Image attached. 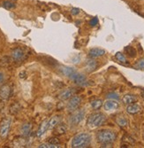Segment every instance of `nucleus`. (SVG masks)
<instances>
[{
	"label": "nucleus",
	"mask_w": 144,
	"mask_h": 148,
	"mask_svg": "<svg viewBox=\"0 0 144 148\" xmlns=\"http://www.w3.org/2000/svg\"><path fill=\"white\" fill-rule=\"evenodd\" d=\"M60 72L65 76H67L70 80H72L73 82L77 85H79V86L88 85L87 77L83 74L78 72L74 69L71 68V66H60Z\"/></svg>",
	"instance_id": "nucleus-1"
},
{
	"label": "nucleus",
	"mask_w": 144,
	"mask_h": 148,
	"mask_svg": "<svg viewBox=\"0 0 144 148\" xmlns=\"http://www.w3.org/2000/svg\"><path fill=\"white\" fill-rule=\"evenodd\" d=\"M117 134L109 130H102L96 133V139L97 142L102 145L103 147L111 146V144L116 140Z\"/></svg>",
	"instance_id": "nucleus-2"
},
{
	"label": "nucleus",
	"mask_w": 144,
	"mask_h": 148,
	"mask_svg": "<svg viewBox=\"0 0 144 148\" xmlns=\"http://www.w3.org/2000/svg\"><path fill=\"white\" fill-rule=\"evenodd\" d=\"M91 140H92V138L88 133H79L72 139L71 146L73 148H86L90 145Z\"/></svg>",
	"instance_id": "nucleus-3"
},
{
	"label": "nucleus",
	"mask_w": 144,
	"mask_h": 148,
	"mask_svg": "<svg viewBox=\"0 0 144 148\" xmlns=\"http://www.w3.org/2000/svg\"><path fill=\"white\" fill-rule=\"evenodd\" d=\"M106 122V116L103 113H94L90 114L88 118L87 124L91 129H95L102 126L104 123Z\"/></svg>",
	"instance_id": "nucleus-4"
},
{
	"label": "nucleus",
	"mask_w": 144,
	"mask_h": 148,
	"mask_svg": "<svg viewBox=\"0 0 144 148\" xmlns=\"http://www.w3.org/2000/svg\"><path fill=\"white\" fill-rule=\"evenodd\" d=\"M72 114L70 115L69 119H68V122L69 124L71 126H77L79 125L85 117L86 112L84 109H79L78 108L77 110H75L74 112L71 113Z\"/></svg>",
	"instance_id": "nucleus-5"
},
{
	"label": "nucleus",
	"mask_w": 144,
	"mask_h": 148,
	"mask_svg": "<svg viewBox=\"0 0 144 148\" xmlns=\"http://www.w3.org/2000/svg\"><path fill=\"white\" fill-rule=\"evenodd\" d=\"M82 104V98L80 96H73L69 99L68 103L67 105V110L69 113H73L80 107Z\"/></svg>",
	"instance_id": "nucleus-6"
},
{
	"label": "nucleus",
	"mask_w": 144,
	"mask_h": 148,
	"mask_svg": "<svg viewBox=\"0 0 144 148\" xmlns=\"http://www.w3.org/2000/svg\"><path fill=\"white\" fill-rule=\"evenodd\" d=\"M12 124V120L10 118H5L2 121L0 124V138L1 139H5L9 134Z\"/></svg>",
	"instance_id": "nucleus-7"
},
{
	"label": "nucleus",
	"mask_w": 144,
	"mask_h": 148,
	"mask_svg": "<svg viewBox=\"0 0 144 148\" xmlns=\"http://www.w3.org/2000/svg\"><path fill=\"white\" fill-rule=\"evenodd\" d=\"M77 92V90H75L74 88H68L63 90L58 95V99L60 100H68L69 99H71L73 96H74V94Z\"/></svg>",
	"instance_id": "nucleus-8"
},
{
	"label": "nucleus",
	"mask_w": 144,
	"mask_h": 148,
	"mask_svg": "<svg viewBox=\"0 0 144 148\" xmlns=\"http://www.w3.org/2000/svg\"><path fill=\"white\" fill-rule=\"evenodd\" d=\"M12 58L14 61H22L25 58V51L21 48H16L12 51Z\"/></svg>",
	"instance_id": "nucleus-9"
},
{
	"label": "nucleus",
	"mask_w": 144,
	"mask_h": 148,
	"mask_svg": "<svg viewBox=\"0 0 144 148\" xmlns=\"http://www.w3.org/2000/svg\"><path fill=\"white\" fill-rule=\"evenodd\" d=\"M119 103H118L117 100L114 99H108L107 101H105V103L103 104V107L104 110H106L108 112H111V111H115L119 108Z\"/></svg>",
	"instance_id": "nucleus-10"
},
{
	"label": "nucleus",
	"mask_w": 144,
	"mask_h": 148,
	"mask_svg": "<svg viewBox=\"0 0 144 148\" xmlns=\"http://www.w3.org/2000/svg\"><path fill=\"white\" fill-rule=\"evenodd\" d=\"M48 130H49V119H45L41 123L40 126H39V129L36 132V136L38 138L43 136Z\"/></svg>",
	"instance_id": "nucleus-11"
},
{
	"label": "nucleus",
	"mask_w": 144,
	"mask_h": 148,
	"mask_svg": "<svg viewBox=\"0 0 144 148\" xmlns=\"http://www.w3.org/2000/svg\"><path fill=\"white\" fill-rule=\"evenodd\" d=\"M105 54V51L102 48H92L90 49L89 51H88V56L90 58H99V57H102Z\"/></svg>",
	"instance_id": "nucleus-12"
},
{
	"label": "nucleus",
	"mask_w": 144,
	"mask_h": 148,
	"mask_svg": "<svg viewBox=\"0 0 144 148\" xmlns=\"http://www.w3.org/2000/svg\"><path fill=\"white\" fill-rule=\"evenodd\" d=\"M11 95V87L7 84L3 85L0 88V98L2 99L7 100L10 98Z\"/></svg>",
	"instance_id": "nucleus-13"
},
{
	"label": "nucleus",
	"mask_w": 144,
	"mask_h": 148,
	"mask_svg": "<svg viewBox=\"0 0 144 148\" xmlns=\"http://www.w3.org/2000/svg\"><path fill=\"white\" fill-rule=\"evenodd\" d=\"M141 110V107L138 104H135V103L127 105L126 106V112L130 114H136L140 113Z\"/></svg>",
	"instance_id": "nucleus-14"
},
{
	"label": "nucleus",
	"mask_w": 144,
	"mask_h": 148,
	"mask_svg": "<svg viewBox=\"0 0 144 148\" xmlns=\"http://www.w3.org/2000/svg\"><path fill=\"white\" fill-rule=\"evenodd\" d=\"M67 131V126L65 123H58L54 129H53V133L55 135H64Z\"/></svg>",
	"instance_id": "nucleus-15"
},
{
	"label": "nucleus",
	"mask_w": 144,
	"mask_h": 148,
	"mask_svg": "<svg viewBox=\"0 0 144 148\" xmlns=\"http://www.w3.org/2000/svg\"><path fill=\"white\" fill-rule=\"evenodd\" d=\"M97 68V62L93 60V58L88 59L86 62V70L87 72H93Z\"/></svg>",
	"instance_id": "nucleus-16"
},
{
	"label": "nucleus",
	"mask_w": 144,
	"mask_h": 148,
	"mask_svg": "<svg viewBox=\"0 0 144 148\" xmlns=\"http://www.w3.org/2000/svg\"><path fill=\"white\" fill-rule=\"evenodd\" d=\"M62 121V116L60 115H55L53 117H51L49 119V129H54L58 123H61Z\"/></svg>",
	"instance_id": "nucleus-17"
},
{
	"label": "nucleus",
	"mask_w": 144,
	"mask_h": 148,
	"mask_svg": "<svg viewBox=\"0 0 144 148\" xmlns=\"http://www.w3.org/2000/svg\"><path fill=\"white\" fill-rule=\"evenodd\" d=\"M32 130V125L29 123H26L24 124H22V126L20 127V133L23 137H28Z\"/></svg>",
	"instance_id": "nucleus-18"
},
{
	"label": "nucleus",
	"mask_w": 144,
	"mask_h": 148,
	"mask_svg": "<svg viewBox=\"0 0 144 148\" xmlns=\"http://www.w3.org/2000/svg\"><path fill=\"white\" fill-rule=\"evenodd\" d=\"M137 101V97L134 95H132V94H126L122 98V102L125 105H130V104H133L135 103Z\"/></svg>",
	"instance_id": "nucleus-19"
},
{
	"label": "nucleus",
	"mask_w": 144,
	"mask_h": 148,
	"mask_svg": "<svg viewBox=\"0 0 144 148\" xmlns=\"http://www.w3.org/2000/svg\"><path fill=\"white\" fill-rule=\"evenodd\" d=\"M116 123L117 124L120 126V127H126L128 125V120L126 118V116L123 115H120L116 118Z\"/></svg>",
	"instance_id": "nucleus-20"
},
{
	"label": "nucleus",
	"mask_w": 144,
	"mask_h": 148,
	"mask_svg": "<svg viewBox=\"0 0 144 148\" xmlns=\"http://www.w3.org/2000/svg\"><path fill=\"white\" fill-rule=\"evenodd\" d=\"M124 50H125V51H126V54H127L129 57H131V58H134V57H136V55H137L136 50H135L134 47H132V46H126V47H125Z\"/></svg>",
	"instance_id": "nucleus-21"
},
{
	"label": "nucleus",
	"mask_w": 144,
	"mask_h": 148,
	"mask_svg": "<svg viewBox=\"0 0 144 148\" xmlns=\"http://www.w3.org/2000/svg\"><path fill=\"white\" fill-rule=\"evenodd\" d=\"M103 106V101L101 99H95L91 101V106L94 110H98L100 107Z\"/></svg>",
	"instance_id": "nucleus-22"
},
{
	"label": "nucleus",
	"mask_w": 144,
	"mask_h": 148,
	"mask_svg": "<svg viewBox=\"0 0 144 148\" xmlns=\"http://www.w3.org/2000/svg\"><path fill=\"white\" fill-rule=\"evenodd\" d=\"M115 58L117 59L118 61H120V63H127V60H126V58L125 57V55L123 54V53L121 52H117L116 53V55H115Z\"/></svg>",
	"instance_id": "nucleus-23"
},
{
	"label": "nucleus",
	"mask_w": 144,
	"mask_h": 148,
	"mask_svg": "<svg viewBox=\"0 0 144 148\" xmlns=\"http://www.w3.org/2000/svg\"><path fill=\"white\" fill-rule=\"evenodd\" d=\"M2 6L7 10H11V9H14L15 8V4L14 3H12L11 1H4L2 3Z\"/></svg>",
	"instance_id": "nucleus-24"
},
{
	"label": "nucleus",
	"mask_w": 144,
	"mask_h": 148,
	"mask_svg": "<svg viewBox=\"0 0 144 148\" xmlns=\"http://www.w3.org/2000/svg\"><path fill=\"white\" fill-rule=\"evenodd\" d=\"M134 68L140 70H144V58L140 59L135 64H134Z\"/></svg>",
	"instance_id": "nucleus-25"
},
{
	"label": "nucleus",
	"mask_w": 144,
	"mask_h": 148,
	"mask_svg": "<svg viewBox=\"0 0 144 148\" xmlns=\"http://www.w3.org/2000/svg\"><path fill=\"white\" fill-rule=\"evenodd\" d=\"M39 147L40 148H58V147H60V145H52V144L47 142V143L41 144L40 145H39Z\"/></svg>",
	"instance_id": "nucleus-26"
},
{
	"label": "nucleus",
	"mask_w": 144,
	"mask_h": 148,
	"mask_svg": "<svg viewBox=\"0 0 144 148\" xmlns=\"http://www.w3.org/2000/svg\"><path fill=\"white\" fill-rule=\"evenodd\" d=\"M106 98L109 99H114V100H119V99H120L119 94H117V93H115V92L108 93L107 95H106Z\"/></svg>",
	"instance_id": "nucleus-27"
},
{
	"label": "nucleus",
	"mask_w": 144,
	"mask_h": 148,
	"mask_svg": "<svg viewBox=\"0 0 144 148\" xmlns=\"http://www.w3.org/2000/svg\"><path fill=\"white\" fill-rule=\"evenodd\" d=\"M48 142L50 143V144H52V145H60V140L58 138H56V137L50 138Z\"/></svg>",
	"instance_id": "nucleus-28"
},
{
	"label": "nucleus",
	"mask_w": 144,
	"mask_h": 148,
	"mask_svg": "<svg viewBox=\"0 0 144 148\" xmlns=\"http://www.w3.org/2000/svg\"><path fill=\"white\" fill-rule=\"evenodd\" d=\"M80 9L79 8H73L72 10H71V13L73 15H77V14H79L80 13Z\"/></svg>",
	"instance_id": "nucleus-29"
},
{
	"label": "nucleus",
	"mask_w": 144,
	"mask_h": 148,
	"mask_svg": "<svg viewBox=\"0 0 144 148\" xmlns=\"http://www.w3.org/2000/svg\"><path fill=\"white\" fill-rule=\"evenodd\" d=\"M97 22H98L97 19H96V18H94L93 20H91V21H90V25H91V26H96V25L97 24Z\"/></svg>",
	"instance_id": "nucleus-30"
},
{
	"label": "nucleus",
	"mask_w": 144,
	"mask_h": 148,
	"mask_svg": "<svg viewBox=\"0 0 144 148\" xmlns=\"http://www.w3.org/2000/svg\"><path fill=\"white\" fill-rule=\"evenodd\" d=\"M4 80V75L2 73H0V82H2Z\"/></svg>",
	"instance_id": "nucleus-31"
},
{
	"label": "nucleus",
	"mask_w": 144,
	"mask_h": 148,
	"mask_svg": "<svg viewBox=\"0 0 144 148\" xmlns=\"http://www.w3.org/2000/svg\"><path fill=\"white\" fill-rule=\"evenodd\" d=\"M141 98L144 99V90H141Z\"/></svg>",
	"instance_id": "nucleus-32"
}]
</instances>
